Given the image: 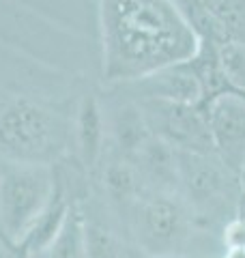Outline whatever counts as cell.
Masks as SVG:
<instances>
[{
    "label": "cell",
    "instance_id": "3957f363",
    "mask_svg": "<svg viewBox=\"0 0 245 258\" xmlns=\"http://www.w3.org/2000/svg\"><path fill=\"white\" fill-rule=\"evenodd\" d=\"M127 207L129 235L144 254H183L194 237L196 220L178 194L142 191Z\"/></svg>",
    "mask_w": 245,
    "mask_h": 258
},
{
    "label": "cell",
    "instance_id": "9c48e42d",
    "mask_svg": "<svg viewBox=\"0 0 245 258\" xmlns=\"http://www.w3.org/2000/svg\"><path fill=\"white\" fill-rule=\"evenodd\" d=\"M76 138L82 164L86 168H95L103 157V142H105V125L101 116V108L95 97H84L78 110L76 123Z\"/></svg>",
    "mask_w": 245,
    "mask_h": 258
},
{
    "label": "cell",
    "instance_id": "52a82bcc",
    "mask_svg": "<svg viewBox=\"0 0 245 258\" xmlns=\"http://www.w3.org/2000/svg\"><path fill=\"white\" fill-rule=\"evenodd\" d=\"M215 155L243 179L245 172V93L222 91L202 101Z\"/></svg>",
    "mask_w": 245,
    "mask_h": 258
},
{
    "label": "cell",
    "instance_id": "2e32d148",
    "mask_svg": "<svg viewBox=\"0 0 245 258\" xmlns=\"http://www.w3.org/2000/svg\"><path fill=\"white\" fill-rule=\"evenodd\" d=\"M222 258H245V247H228L224 249Z\"/></svg>",
    "mask_w": 245,
    "mask_h": 258
},
{
    "label": "cell",
    "instance_id": "30bf717a",
    "mask_svg": "<svg viewBox=\"0 0 245 258\" xmlns=\"http://www.w3.org/2000/svg\"><path fill=\"white\" fill-rule=\"evenodd\" d=\"M84 217V249L86 258H132L134 249L125 237L118 235L108 222L82 211Z\"/></svg>",
    "mask_w": 245,
    "mask_h": 258
},
{
    "label": "cell",
    "instance_id": "4fadbf2b",
    "mask_svg": "<svg viewBox=\"0 0 245 258\" xmlns=\"http://www.w3.org/2000/svg\"><path fill=\"white\" fill-rule=\"evenodd\" d=\"M236 41L245 43V0H198Z\"/></svg>",
    "mask_w": 245,
    "mask_h": 258
},
{
    "label": "cell",
    "instance_id": "7c38bea8",
    "mask_svg": "<svg viewBox=\"0 0 245 258\" xmlns=\"http://www.w3.org/2000/svg\"><path fill=\"white\" fill-rule=\"evenodd\" d=\"M39 258H86L84 217H82V211L76 205L69 207L67 217H65L58 235L54 237L50 247H47Z\"/></svg>",
    "mask_w": 245,
    "mask_h": 258
},
{
    "label": "cell",
    "instance_id": "5bb4252c",
    "mask_svg": "<svg viewBox=\"0 0 245 258\" xmlns=\"http://www.w3.org/2000/svg\"><path fill=\"white\" fill-rule=\"evenodd\" d=\"M215 52L228 86L232 91L245 93V43L228 39V41L215 45Z\"/></svg>",
    "mask_w": 245,
    "mask_h": 258
},
{
    "label": "cell",
    "instance_id": "9a60e30c",
    "mask_svg": "<svg viewBox=\"0 0 245 258\" xmlns=\"http://www.w3.org/2000/svg\"><path fill=\"white\" fill-rule=\"evenodd\" d=\"M222 245L228 247H245V217H232L230 222L224 224L222 230Z\"/></svg>",
    "mask_w": 245,
    "mask_h": 258
},
{
    "label": "cell",
    "instance_id": "8992f818",
    "mask_svg": "<svg viewBox=\"0 0 245 258\" xmlns=\"http://www.w3.org/2000/svg\"><path fill=\"white\" fill-rule=\"evenodd\" d=\"M140 108L151 134L172 144L174 149L215 153L202 103L190 106L166 99H140Z\"/></svg>",
    "mask_w": 245,
    "mask_h": 258
},
{
    "label": "cell",
    "instance_id": "277c9868",
    "mask_svg": "<svg viewBox=\"0 0 245 258\" xmlns=\"http://www.w3.org/2000/svg\"><path fill=\"white\" fill-rule=\"evenodd\" d=\"M56 194V181L43 164L0 161V235L18 245Z\"/></svg>",
    "mask_w": 245,
    "mask_h": 258
},
{
    "label": "cell",
    "instance_id": "6da1fadb",
    "mask_svg": "<svg viewBox=\"0 0 245 258\" xmlns=\"http://www.w3.org/2000/svg\"><path fill=\"white\" fill-rule=\"evenodd\" d=\"M103 78L129 84L192 60L200 37L174 0H99Z\"/></svg>",
    "mask_w": 245,
    "mask_h": 258
},
{
    "label": "cell",
    "instance_id": "ba28073f",
    "mask_svg": "<svg viewBox=\"0 0 245 258\" xmlns=\"http://www.w3.org/2000/svg\"><path fill=\"white\" fill-rule=\"evenodd\" d=\"M129 84L142 95L140 99H166L176 103H190V106H200L204 101L202 82L190 60L153 71V74L134 80Z\"/></svg>",
    "mask_w": 245,
    "mask_h": 258
},
{
    "label": "cell",
    "instance_id": "ac0fdd59",
    "mask_svg": "<svg viewBox=\"0 0 245 258\" xmlns=\"http://www.w3.org/2000/svg\"><path fill=\"white\" fill-rule=\"evenodd\" d=\"M0 258H11V256H9V254H7V252H5V249H3V247H0Z\"/></svg>",
    "mask_w": 245,
    "mask_h": 258
},
{
    "label": "cell",
    "instance_id": "5b68a950",
    "mask_svg": "<svg viewBox=\"0 0 245 258\" xmlns=\"http://www.w3.org/2000/svg\"><path fill=\"white\" fill-rule=\"evenodd\" d=\"M63 151V136L43 110L15 99L0 103V155L24 164H45Z\"/></svg>",
    "mask_w": 245,
    "mask_h": 258
},
{
    "label": "cell",
    "instance_id": "7a4b0ae2",
    "mask_svg": "<svg viewBox=\"0 0 245 258\" xmlns=\"http://www.w3.org/2000/svg\"><path fill=\"white\" fill-rule=\"evenodd\" d=\"M239 174L215 153L178 151V196L190 207L196 224L230 222L241 198Z\"/></svg>",
    "mask_w": 245,
    "mask_h": 258
},
{
    "label": "cell",
    "instance_id": "e0dca14e",
    "mask_svg": "<svg viewBox=\"0 0 245 258\" xmlns=\"http://www.w3.org/2000/svg\"><path fill=\"white\" fill-rule=\"evenodd\" d=\"M144 258H187L183 254H146Z\"/></svg>",
    "mask_w": 245,
    "mask_h": 258
},
{
    "label": "cell",
    "instance_id": "8fae6325",
    "mask_svg": "<svg viewBox=\"0 0 245 258\" xmlns=\"http://www.w3.org/2000/svg\"><path fill=\"white\" fill-rule=\"evenodd\" d=\"M112 136L120 153L132 155L140 144L151 136V129L146 125L144 112L136 103H122L112 114Z\"/></svg>",
    "mask_w": 245,
    "mask_h": 258
}]
</instances>
